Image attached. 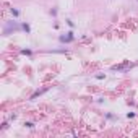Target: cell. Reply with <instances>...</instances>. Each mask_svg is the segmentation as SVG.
<instances>
[{"label":"cell","instance_id":"2","mask_svg":"<svg viewBox=\"0 0 138 138\" xmlns=\"http://www.w3.org/2000/svg\"><path fill=\"white\" fill-rule=\"evenodd\" d=\"M11 15H13V16H18V15H20V11H18V10H15V8H11Z\"/></svg>","mask_w":138,"mask_h":138},{"label":"cell","instance_id":"1","mask_svg":"<svg viewBox=\"0 0 138 138\" xmlns=\"http://www.w3.org/2000/svg\"><path fill=\"white\" fill-rule=\"evenodd\" d=\"M60 39H62L64 42H70V41H73V36H72V33H68V36H67V37H65V36H62Z\"/></svg>","mask_w":138,"mask_h":138}]
</instances>
